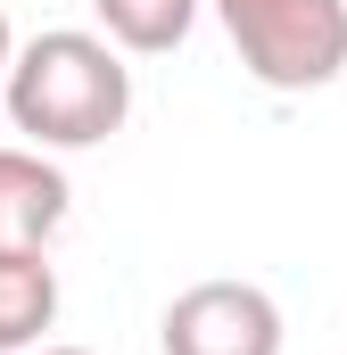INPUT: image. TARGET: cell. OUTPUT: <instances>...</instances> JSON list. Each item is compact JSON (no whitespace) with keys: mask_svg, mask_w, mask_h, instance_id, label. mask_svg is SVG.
<instances>
[{"mask_svg":"<svg viewBox=\"0 0 347 355\" xmlns=\"http://www.w3.org/2000/svg\"><path fill=\"white\" fill-rule=\"evenodd\" d=\"M215 17L264 91H323L347 75V0H215Z\"/></svg>","mask_w":347,"mask_h":355,"instance_id":"7a4b0ae2","label":"cell"},{"mask_svg":"<svg viewBox=\"0 0 347 355\" xmlns=\"http://www.w3.org/2000/svg\"><path fill=\"white\" fill-rule=\"evenodd\" d=\"M8 58H17V33H8V17H0V75H8Z\"/></svg>","mask_w":347,"mask_h":355,"instance_id":"52a82bcc","label":"cell"},{"mask_svg":"<svg viewBox=\"0 0 347 355\" xmlns=\"http://www.w3.org/2000/svg\"><path fill=\"white\" fill-rule=\"evenodd\" d=\"M75 190L42 149H0V248H50Z\"/></svg>","mask_w":347,"mask_h":355,"instance_id":"277c9868","label":"cell"},{"mask_svg":"<svg viewBox=\"0 0 347 355\" xmlns=\"http://www.w3.org/2000/svg\"><path fill=\"white\" fill-rule=\"evenodd\" d=\"M91 17H99V42H116L133 58H166L190 42L198 0H91Z\"/></svg>","mask_w":347,"mask_h":355,"instance_id":"8992f818","label":"cell"},{"mask_svg":"<svg viewBox=\"0 0 347 355\" xmlns=\"http://www.w3.org/2000/svg\"><path fill=\"white\" fill-rule=\"evenodd\" d=\"M166 355H281V306L257 281H198L158 322Z\"/></svg>","mask_w":347,"mask_h":355,"instance_id":"3957f363","label":"cell"},{"mask_svg":"<svg viewBox=\"0 0 347 355\" xmlns=\"http://www.w3.org/2000/svg\"><path fill=\"white\" fill-rule=\"evenodd\" d=\"M8 124L33 141V149H99L124 132L133 116V67L116 42L99 33H33L17 58H8Z\"/></svg>","mask_w":347,"mask_h":355,"instance_id":"6da1fadb","label":"cell"},{"mask_svg":"<svg viewBox=\"0 0 347 355\" xmlns=\"http://www.w3.org/2000/svg\"><path fill=\"white\" fill-rule=\"evenodd\" d=\"M25 355H91V347H25Z\"/></svg>","mask_w":347,"mask_h":355,"instance_id":"ba28073f","label":"cell"},{"mask_svg":"<svg viewBox=\"0 0 347 355\" xmlns=\"http://www.w3.org/2000/svg\"><path fill=\"white\" fill-rule=\"evenodd\" d=\"M50 322H58V265H50V248H0V355L42 347Z\"/></svg>","mask_w":347,"mask_h":355,"instance_id":"5b68a950","label":"cell"}]
</instances>
